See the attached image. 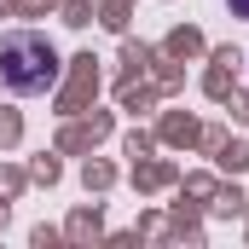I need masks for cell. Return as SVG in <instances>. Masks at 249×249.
<instances>
[{"instance_id":"1","label":"cell","mask_w":249,"mask_h":249,"mask_svg":"<svg viewBox=\"0 0 249 249\" xmlns=\"http://www.w3.org/2000/svg\"><path fill=\"white\" fill-rule=\"evenodd\" d=\"M53 81H58V53H53L47 35H35V29L0 35V87H6V93L35 99V93H47Z\"/></svg>"},{"instance_id":"2","label":"cell","mask_w":249,"mask_h":249,"mask_svg":"<svg viewBox=\"0 0 249 249\" xmlns=\"http://www.w3.org/2000/svg\"><path fill=\"white\" fill-rule=\"evenodd\" d=\"M232 12H238V18H249V0H232Z\"/></svg>"}]
</instances>
